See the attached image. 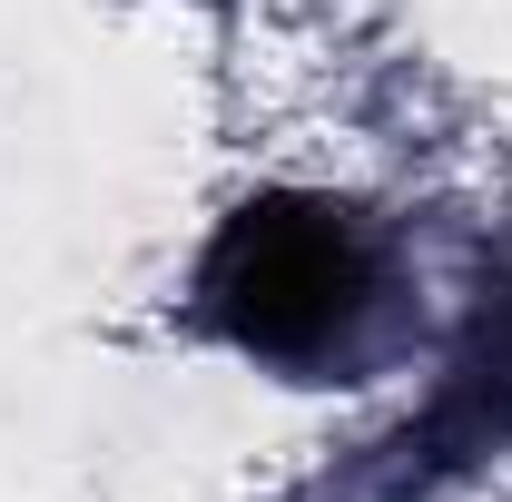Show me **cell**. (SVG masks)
Instances as JSON below:
<instances>
[{
    "label": "cell",
    "mask_w": 512,
    "mask_h": 502,
    "mask_svg": "<svg viewBox=\"0 0 512 502\" xmlns=\"http://www.w3.org/2000/svg\"><path fill=\"white\" fill-rule=\"evenodd\" d=\"M365 237L345 227V207L325 197H256L217 227L197 306L227 345L247 355H316L325 335H345L365 306Z\"/></svg>",
    "instance_id": "obj_1"
}]
</instances>
